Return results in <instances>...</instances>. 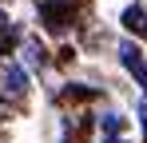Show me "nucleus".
Here are the masks:
<instances>
[{
  "label": "nucleus",
  "mask_w": 147,
  "mask_h": 143,
  "mask_svg": "<svg viewBox=\"0 0 147 143\" xmlns=\"http://www.w3.org/2000/svg\"><path fill=\"white\" fill-rule=\"evenodd\" d=\"M40 24H44L48 32H64V28L72 24V4H68V0H44V4H40Z\"/></svg>",
  "instance_id": "f257e3e1"
},
{
  "label": "nucleus",
  "mask_w": 147,
  "mask_h": 143,
  "mask_svg": "<svg viewBox=\"0 0 147 143\" xmlns=\"http://www.w3.org/2000/svg\"><path fill=\"white\" fill-rule=\"evenodd\" d=\"M119 56H123V68L147 88V60H143V52H139L135 44H119Z\"/></svg>",
  "instance_id": "f03ea898"
},
{
  "label": "nucleus",
  "mask_w": 147,
  "mask_h": 143,
  "mask_svg": "<svg viewBox=\"0 0 147 143\" xmlns=\"http://www.w3.org/2000/svg\"><path fill=\"white\" fill-rule=\"evenodd\" d=\"M24 88H28V76H24V68H20V64H8V68H4V92L20 95Z\"/></svg>",
  "instance_id": "7ed1b4c3"
},
{
  "label": "nucleus",
  "mask_w": 147,
  "mask_h": 143,
  "mask_svg": "<svg viewBox=\"0 0 147 143\" xmlns=\"http://www.w3.org/2000/svg\"><path fill=\"white\" fill-rule=\"evenodd\" d=\"M123 28L135 32V36H147V8H135V4H131V8L123 12Z\"/></svg>",
  "instance_id": "20e7f679"
},
{
  "label": "nucleus",
  "mask_w": 147,
  "mask_h": 143,
  "mask_svg": "<svg viewBox=\"0 0 147 143\" xmlns=\"http://www.w3.org/2000/svg\"><path fill=\"white\" fill-rule=\"evenodd\" d=\"M12 40H16V28H12V20L0 12V52H8V48H12Z\"/></svg>",
  "instance_id": "39448f33"
},
{
  "label": "nucleus",
  "mask_w": 147,
  "mask_h": 143,
  "mask_svg": "<svg viewBox=\"0 0 147 143\" xmlns=\"http://www.w3.org/2000/svg\"><path fill=\"white\" fill-rule=\"evenodd\" d=\"M24 52H28V64H32V68H40V64H44V48L36 44V40H28Z\"/></svg>",
  "instance_id": "423d86ee"
},
{
  "label": "nucleus",
  "mask_w": 147,
  "mask_h": 143,
  "mask_svg": "<svg viewBox=\"0 0 147 143\" xmlns=\"http://www.w3.org/2000/svg\"><path fill=\"white\" fill-rule=\"evenodd\" d=\"M99 123H103V131H107V135H115V131L123 127V119H119V115H103Z\"/></svg>",
  "instance_id": "0eeeda50"
},
{
  "label": "nucleus",
  "mask_w": 147,
  "mask_h": 143,
  "mask_svg": "<svg viewBox=\"0 0 147 143\" xmlns=\"http://www.w3.org/2000/svg\"><path fill=\"white\" fill-rule=\"evenodd\" d=\"M139 119H143V131H147V99L139 103Z\"/></svg>",
  "instance_id": "6e6552de"
},
{
  "label": "nucleus",
  "mask_w": 147,
  "mask_h": 143,
  "mask_svg": "<svg viewBox=\"0 0 147 143\" xmlns=\"http://www.w3.org/2000/svg\"><path fill=\"white\" fill-rule=\"evenodd\" d=\"M107 143H123V139H107Z\"/></svg>",
  "instance_id": "1a4fd4ad"
}]
</instances>
